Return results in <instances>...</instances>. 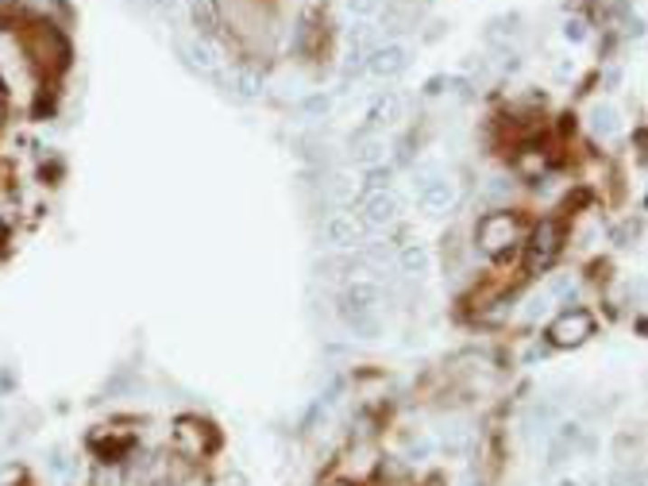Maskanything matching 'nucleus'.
Here are the masks:
<instances>
[{
  "mask_svg": "<svg viewBox=\"0 0 648 486\" xmlns=\"http://www.w3.org/2000/svg\"><path fill=\"white\" fill-rule=\"evenodd\" d=\"M0 486H23V467H16V463L0 467Z\"/></svg>",
  "mask_w": 648,
  "mask_h": 486,
  "instance_id": "412c9836",
  "label": "nucleus"
},
{
  "mask_svg": "<svg viewBox=\"0 0 648 486\" xmlns=\"http://www.w3.org/2000/svg\"><path fill=\"white\" fill-rule=\"evenodd\" d=\"M0 120H5V97H0Z\"/></svg>",
  "mask_w": 648,
  "mask_h": 486,
  "instance_id": "cd10ccee",
  "label": "nucleus"
},
{
  "mask_svg": "<svg viewBox=\"0 0 648 486\" xmlns=\"http://www.w3.org/2000/svg\"><path fill=\"white\" fill-rule=\"evenodd\" d=\"M371 190H390V166H371L367 170V193Z\"/></svg>",
  "mask_w": 648,
  "mask_h": 486,
  "instance_id": "aec40b11",
  "label": "nucleus"
},
{
  "mask_svg": "<svg viewBox=\"0 0 648 486\" xmlns=\"http://www.w3.org/2000/svg\"><path fill=\"white\" fill-rule=\"evenodd\" d=\"M324 243L336 251H352L363 243V224L352 212H333V217L324 220Z\"/></svg>",
  "mask_w": 648,
  "mask_h": 486,
  "instance_id": "0eeeda50",
  "label": "nucleus"
},
{
  "mask_svg": "<svg viewBox=\"0 0 648 486\" xmlns=\"http://www.w3.org/2000/svg\"><path fill=\"white\" fill-rule=\"evenodd\" d=\"M89 486H127V467L120 460H97L89 471Z\"/></svg>",
  "mask_w": 648,
  "mask_h": 486,
  "instance_id": "2eb2a0df",
  "label": "nucleus"
},
{
  "mask_svg": "<svg viewBox=\"0 0 648 486\" xmlns=\"http://www.w3.org/2000/svg\"><path fill=\"white\" fill-rule=\"evenodd\" d=\"M328 486H359V482H348V479H336V482H328Z\"/></svg>",
  "mask_w": 648,
  "mask_h": 486,
  "instance_id": "a878e982",
  "label": "nucleus"
},
{
  "mask_svg": "<svg viewBox=\"0 0 648 486\" xmlns=\"http://www.w3.org/2000/svg\"><path fill=\"white\" fill-rule=\"evenodd\" d=\"M374 471H379V452H374L371 440L359 436L355 448L348 452V460H343V467H340V475L348 482H363L367 475H374Z\"/></svg>",
  "mask_w": 648,
  "mask_h": 486,
  "instance_id": "9d476101",
  "label": "nucleus"
},
{
  "mask_svg": "<svg viewBox=\"0 0 648 486\" xmlns=\"http://www.w3.org/2000/svg\"><path fill=\"white\" fill-rule=\"evenodd\" d=\"M595 336V317H590V309L575 305V309H564L559 317L549 324V344L568 351V348H579L587 340Z\"/></svg>",
  "mask_w": 648,
  "mask_h": 486,
  "instance_id": "39448f33",
  "label": "nucleus"
},
{
  "mask_svg": "<svg viewBox=\"0 0 648 486\" xmlns=\"http://www.w3.org/2000/svg\"><path fill=\"white\" fill-rule=\"evenodd\" d=\"M564 35L579 42V39H583V23H579V20H575V23H568V27H564Z\"/></svg>",
  "mask_w": 648,
  "mask_h": 486,
  "instance_id": "b1692460",
  "label": "nucleus"
},
{
  "mask_svg": "<svg viewBox=\"0 0 648 486\" xmlns=\"http://www.w3.org/2000/svg\"><path fill=\"white\" fill-rule=\"evenodd\" d=\"M305 108H309V112H328V97H309Z\"/></svg>",
  "mask_w": 648,
  "mask_h": 486,
  "instance_id": "5701e85b",
  "label": "nucleus"
},
{
  "mask_svg": "<svg viewBox=\"0 0 648 486\" xmlns=\"http://www.w3.org/2000/svg\"><path fill=\"white\" fill-rule=\"evenodd\" d=\"M374 39H379V32H374L371 23H359L348 32V47H352V59L355 62H367V54L374 51Z\"/></svg>",
  "mask_w": 648,
  "mask_h": 486,
  "instance_id": "a211bd4d",
  "label": "nucleus"
},
{
  "mask_svg": "<svg viewBox=\"0 0 648 486\" xmlns=\"http://www.w3.org/2000/svg\"><path fill=\"white\" fill-rule=\"evenodd\" d=\"M228 85H232L236 97H243V101H255L258 89H263V81H258L255 74H248V70H236V74L228 78Z\"/></svg>",
  "mask_w": 648,
  "mask_h": 486,
  "instance_id": "6ab92c4d",
  "label": "nucleus"
},
{
  "mask_svg": "<svg viewBox=\"0 0 648 486\" xmlns=\"http://www.w3.org/2000/svg\"><path fill=\"white\" fill-rule=\"evenodd\" d=\"M182 59H185V66H193V70H201V74H212L216 70V51L209 47V42H201V39H193V42H182Z\"/></svg>",
  "mask_w": 648,
  "mask_h": 486,
  "instance_id": "4468645a",
  "label": "nucleus"
},
{
  "mask_svg": "<svg viewBox=\"0 0 648 486\" xmlns=\"http://www.w3.org/2000/svg\"><path fill=\"white\" fill-rule=\"evenodd\" d=\"M190 5H197V0H190Z\"/></svg>",
  "mask_w": 648,
  "mask_h": 486,
  "instance_id": "c85d7f7f",
  "label": "nucleus"
},
{
  "mask_svg": "<svg viewBox=\"0 0 648 486\" xmlns=\"http://www.w3.org/2000/svg\"><path fill=\"white\" fill-rule=\"evenodd\" d=\"M559 248H564V232H559L556 220H540L525 239V270L529 275H540L556 263Z\"/></svg>",
  "mask_w": 648,
  "mask_h": 486,
  "instance_id": "20e7f679",
  "label": "nucleus"
},
{
  "mask_svg": "<svg viewBox=\"0 0 648 486\" xmlns=\"http://www.w3.org/2000/svg\"><path fill=\"white\" fill-rule=\"evenodd\" d=\"M559 486H579V482H575V479H564V482H559Z\"/></svg>",
  "mask_w": 648,
  "mask_h": 486,
  "instance_id": "bb28decb",
  "label": "nucleus"
},
{
  "mask_svg": "<svg viewBox=\"0 0 648 486\" xmlns=\"http://www.w3.org/2000/svg\"><path fill=\"white\" fill-rule=\"evenodd\" d=\"M170 444H174L178 460L201 463V460H209V455L221 448V433H216L209 421H201V417H193V413H185V417H178L174 428H170Z\"/></svg>",
  "mask_w": 648,
  "mask_h": 486,
  "instance_id": "f03ea898",
  "label": "nucleus"
},
{
  "mask_svg": "<svg viewBox=\"0 0 648 486\" xmlns=\"http://www.w3.org/2000/svg\"><path fill=\"white\" fill-rule=\"evenodd\" d=\"M398 197L390 190H371L359 197V224L367 228H390L398 220Z\"/></svg>",
  "mask_w": 648,
  "mask_h": 486,
  "instance_id": "423d86ee",
  "label": "nucleus"
},
{
  "mask_svg": "<svg viewBox=\"0 0 648 486\" xmlns=\"http://www.w3.org/2000/svg\"><path fill=\"white\" fill-rule=\"evenodd\" d=\"M417 205L432 212V217H444L455 205V185L448 178H425L421 190H417Z\"/></svg>",
  "mask_w": 648,
  "mask_h": 486,
  "instance_id": "6e6552de",
  "label": "nucleus"
},
{
  "mask_svg": "<svg viewBox=\"0 0 648 486\" xmlns=\"http://www.w3.org/2000/svg\"><path fill=\"white\" fill-rule=\"evenodd\" d=\"M23 51L39 74H62L70 66V42L59 27L47 20H32L23 27Z\"/></svg>",
  "mask_w": 648,
  "mask_h": 486,
  "instance_id": "f257e3e1",
  "label": "nucleus"
},
{
  "mask_svg": "<svg viewBox=\"0 0 648 486\" xmlns=\"http://www.w3.org/2000/svg\"><path fill=\"white\" fill-rule=\"evenodd\" d=\"M348 12L352 16H374V12H379V0H348Z\"/></svg>",
  "mask_w": 648,
  "mask_h": 486,
  "instance_id": "4be33fe9",
  "label": "nucleus"
},
{
  "mask_svg": "<svg viewBox=\"0 0 648 486\" xmlns=\"http://www.w3.org/2000/svg\"><path fill=\"white\" fill-rule=\"evenodd\" d=\"M401 120V97L398 93H382L374 97V105L367 112V132H382V127H390Z\"/></svg>",
  "mask_w": 648,
  "mask_h": 486,
  "instance_id": "f8f14e48",
  "label": "nucleus"
},
{
  "mask_svg": "<svg viewBox=\"0 0 648 486\" xmlns=\"http://www.w3.org/2000/svg\"><path fill=\"white\" fill-rule=\"evenodd\" d=\"M352 159L359 163V166H382V159H386V143L379 139V136H367V139H359L355 143V151H352Z\"/></svg>",
  "mask_w": 648,
  "mask_h": 486,
  "instance_id": "f3484780",
  "label": "nucleus"
},
{
  "mask_svg": "<svg viewBox=\"0 0 648 486\" xmlns=\"http://www.w3.org/2000/svg\"><path fill=\"white\" fill-rule=\"evenodd\" d=\"M521 239H525V228H521V220H517V212H510V209L486 212V217L479 220V228H474V243H479L483 255H506Z\"/></svg>",
  "mask_w": 648,
  "mask_h": 486,
  "instance_id": "7ed1b4c3",
  "label": "nucleus"
},
{
  "mask_svg": "<svg viewBox=\"0 0 648 486\" xmlns=\"http://www.w3.org/2000/svg\"><path fill=\"white\" fill-rule=\"evenodd\" d=\"M155 5H158V8H166V12H178V8H182V0H155Z\"/></svg>",
  "mask_w": 648,
  "mask_h": 486,
  "instance_id": "393cba45",
  "label": "nucleus"
},
{
  "mask_svg": "<svg viewBox=\"0 0 648 486\" xmlns=\"http://www.w3.org/2000/svg\"><path fill=\"white\" fill-rule=\"evenodd\" d=\"M398 266H401V275L421 278V275H428L432 255H428L425 243H401V251H398Z\"/></svg>",
  "mask_w": 648,
  "mask_h": 486,
  "instance_id": "ddd939ff",
  "label": "nucleus"
},
{
  "mask_svg": "<svg viewBox=\"0 0 648 486\" xmlns=\"http://www.w3.org/2000/svg\"><path fill=\"white\" fill-rule=\"evenodd\" d=\"M379 305H382L379 282L355 278L348 290H343V313H379Z\"/></svg>",
  "mask_w": 648,
  "mask_h": 486,
  "instance_id": "9b49d317",
  "label": "nucleus"
},
{
  "mask_svg": "<svg viewBox=\"0 0 648 486\" xmlns=\"http://www.w3.org/2000/svg\"><path fill=\"white\" fill-rule=\"evenodd\" d=\"M587 127L598 139H610V136H617V127H622V124H617V112L610 105H595V108L587 112Z\"/></svg>",
  "mask_w": 648,
  "mask_h": 486,
  "instance_id": "dca6fc26",
  "label": "nucleus"
},
{
  "mask_svg": "<svg viewBox=\"0 0 648 486\" xmlns=\"http://www.w3.org/2000/svg\"><path fill=\"white\" fill-rule=\"evenodd\" d=\"M367 70L374 78H398V74H406L409 70V51L406 47H398V42H390V47H374L367 54Z\"/></svg>",
  "mask_w": 648,
  "mask_h": 486,
  "instance_id": "1a4fd4ad",
  "label": "nucleus"
}]
</instances>
